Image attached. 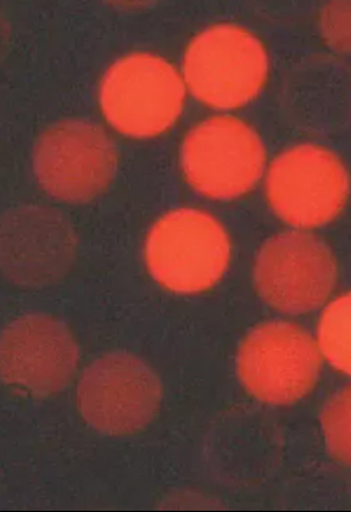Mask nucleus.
I'll use <instances>...</instances> for the list:
<instances>
[{
    "mask_svg": "<svg viewBox=\"0 0 351 512\" xmlns=\"http://www.w3.org/2000/svg\"><path fill=\"white\" fill-rule=\"evenodd\" d=\"M146 258L154 280L169 291H208L224 276L231 258L225 228L194 209L170 211L149 232Z\"/></svg>",
    "mask_w": 351,
    "mask_h": 512,
    "instance_id": "obj_1",
    "label": "nucleus"
},
{
    "mask_svg": "<svg viewBox=\"0 0 351 512\" xmlns=\"http://www.w3.org/2000/svg\"><path fill=\"white\" fill-rule=\"evenodd\" d=\"M269 59L263 44L242 27H209L189 44L183 75L193 96L217 109L252 102L265 85Z\"/></svg>",
    "mask_w": 351,
    "mask_h": 512,
    "instance_id": "obj_2",
    "label": "nucleus"
},
{
    "mask_svg": "<svg viewBox=\"0 0 351 512\" xmlns=\"http://www.w3.org/2000/svg\"><path fill=\"white\" fill-rule=\"evenodd\" d=\"M186 87L174 66L150 54H132L111 66L100 91L105 118L126 136L161 135L175 124Z\"/></svg>",
    "mask_w": 351,
    "mask_h": 512,
    "instance_id": "obj_3",
    "label": "nucleus"
},
{
    "mask_svg": "<svg viewBox=\"0 0 351 512\" xmlns=\"http://www.w3.org/2000/svg\"><path fill=\"white\" fill-rule=\"evenodd\" d=\"M181 160L189 185L205 197L230 200L244 196L259 182L266 153L247 122L214 116L188 132Z\"/></svg>",
    "mask_w": 351,
    "mask_h": 512,
    "instance_id": "obj_4",
    "label": "nucleus"
},
{
    "mask_svg": "<svg viewBox=\"0 0 351 512\" xmlns=\"http://www.w3.org/2000/svg\"><path fill=\"white\" fill-rule=\"evenodd\" d=\"M266 197L288 225L320 227L336 219L347 203V170L330 150L312 144L294 147L273 161Z\"/></svg>",
    "mask_w": 351,
    "mask_h": 512,
    "instance_id": "obj_5",
    "label": "nucleus"
},
{
    "mask_svg": "<svg viewBox=\"0 0 351 512\" xmlns=\"http://www.w3.org/2000/svg\"><path fill=\"white\" fill-rule=\"evenodd\" d=\"M321 350L308 332L288 322H267L244 339L238 372L244 386L261 402L289 405L314 388Z\"/></svg>",
    "mask_w": 351,
    "mask_h": 512,
    "instance_id": "obj_6",
    "label": "nucleus"
},
{
    "mask_svg": "<svg viewBox=\"0 0 351 512\" xmlns=\"http://www.w3.org/2000/svg\"><path fill=\"white\" fill-rule=\"evenodd\" d=\"M254 278L261 298L272 308L305 314L330 298L337 266L321 239L305 232H284L261 248Z\"/></svg>",
    "mask_w": 351,
    "mask_h": 512,
    "instance_id": "obj_7",
    "label": "nucleus"
},
{
    "mask_svg": "<svg viewBox=\"0 0 351 512\" xmlns=\"http://www.w3.org/2000/svg\"><path fill=\"white\" fill-rule=\"evenodd\" d=\"M160 402L158 378L130 354L114 353L94 361L77 388L83 419L108 434L142 430L158 413Z\"/></svg>",
    "mask_w": 351,
    "mask_h": 512,
    "instance_id": "obj_8",
    "label": "nucleus"
},
{
    "mask_svg": "<svg viewBox=\"0 0 351 512\" xmlns=\"http://www.w3.org/2000/svg\"><path fill=\"white\" fill-rule=\"evenodd\" d=\"M33 161L39 182L53 197L82 203L108 188L116 155L100 128L66 122L39 138Z\"/></svg>",
    "mask_w": 351,
    "mask_h": 512,
    "instance_id": "obj_9",
    "label": "nucleus"
},
{
    "mask_svg": "<svg viewBox=\"0 0 351 512\" xmlns=\"http://www.w3.org/2000/svg\"><path fill=\"white\" fill-rule=\"evenodd\" d=\"M77 364L74 337L53 317H25L3 333L0 371L3 381L20 391L57 393L74 380Z\"/></svg>",
    "mask_w": 351,
    "mask_h": 512,
    "instance_id": "obj_10",
    "label": "nucleus"
},
{
    "mask_svg": "<svg viewBox=\"0 0 351 512\" xmlns=\"http://www.w3.org/2000/svg\"><path fill=\"white\" fill-rule=\"evenodd\" d=\"M319 347L337 370L351 375V293L327 306L320 321Z\"/></svg>",
    "mask_w": 351,
    "mask_h": 512,
    "instance_id": "obj_11",
    "label": "nucleus"
},
{
    "mask_svg": "<svg viewBox=\"0 0 351 512\" xmlns=\"http://www.w3.org/2000/svg\"><path fill=\"white\" fill-rule=\"evenodd\" d=\"M323 434L328 449L339 461L351 465V386L326 405L322 414Z\"/></svg>",
    "mask_w": 351,
    "mask_h": 512,
    "instance_id": "obj_12",
    "label": "nucleus"
}]
</instances>
